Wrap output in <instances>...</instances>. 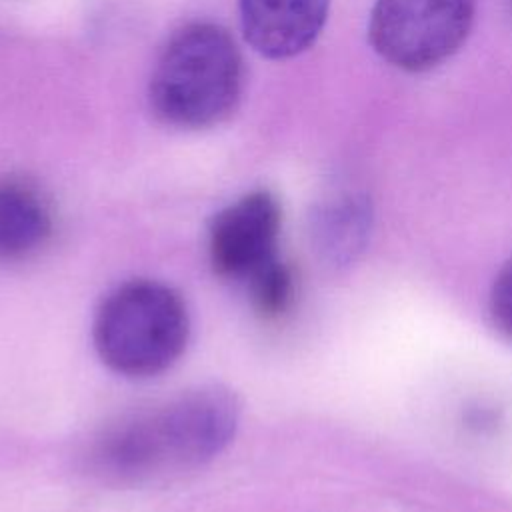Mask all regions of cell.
Masks as SVG:
<instances>
[{
  "label": "cell",
  "instance_id": "obj_1",
  "mask_svg": "<svg viewBox=\"0 0 512 512\" xmlns=\"http://www.w3.org/2000/svg\"><path fill=\"white\" fill-rule=\"evenodd\" d=\"M238 420L236 394L222 384H202L106 428L90 462L114 484L152 482L218 456L234 438Z\"/></svg>",
  "mask_w": 512,
  "mask_h": 512
},
{
  "label": "cell",
  "instance_id": "obj_2",
  "mask_svg": "<svg viewBox=\"0 0 512 512\" xmlns=\"http://www.w3.org/2000/svg\"><path fill=\"white\" fill-rule=\"evenodd\" d=\"M242 56L234 38L214 22H190L162 46L148 84L154 116L180 130L224 122L242 94Z\"/></svg>",
  "mask_w": 512,
  "mask_h": 512
},
{
  "label": "cell",
  "instance_id": "obj_3",
  "mask_svg": "<svg viewBox=\"0 0 512 512\" xmlns=\"http://www.w3.org/2000/svg\"><path fill=\"white\" fill-rule=\"evenodd\" d=\"M190 318L168 284L136 278L112 288L96 308L92 340L100 360L128 378H150L184 352Z\"/></svg>",
  "mask_w": 512,
  "mask_h": 512
},
{
  "label": "cell",
  "instance_id": "obj_4",
  "mask_svg": "<svg viewBox=\"0 0 512 512\" xmlns=\"http://www.w3.org/2000/svg\"><path fill=\"white\" fill-rule=\"evenodd\" d=\"M478 0H374L368 38L390 66L426 72L466 42Z\"/></svg>",
  "mask_w": 512,
  "mask_h": 512
},
{
  "label": "cell",
  "instance_id": "obj_5",
  "mask_svg": "<svg viewBox=\"0 0 512 512\" xmlns=\"http://www.w3.org/2000/svg\"><path fill=\"white\" fill-rule=\"evenodd\" d=\"M282 210L268 190L244 194L214 214L208 226V258L214 274L244 286L278 260Z\"/></svg>",
  "mask_w": 512,
  "mask_h": 512
},
{
  "label": "cell",
  "instance_id": "obj_6",
  "mask_svg": "<svg viewBox=\"0 0 512 512\" xmlns=\"http://www.w3.org/2000/svg\"><path fill=\"white\" fill-rule=\"evenodd\" d=\"M246 42L264 58L288 60L320 36L330 0H238Z\"/></svg>",
  "mask_w": 512,
  "mask_h": 512
},
{
  "label": "cell",
  "instance_id": "obj_7",
  "mask_svg": "<svg viewBox=\"0 0 512 512\" xmlns=\"http://www.w3.org/2000/svg\"><path fill=\"white\" fill-rule=\"evenodd\" d=\"M370 228L372 208L362 192H330L314 206L310 216L312 248L324 264L344 268L362 254Z\"/></svg>",
  "mask_w": 512,
  "mask_h": 512
},
{
  "label": "cell",
  "instance_id": "obj_8",
  "mask_svg": "<svg viewBox=\"0 0 512 512\" xmlns=\"http://www.w3.org/2000/svg\"><path fill=\"white\" fill-rule=\"evenodd\" d=\"M52 224V208L38 186L18 176L0 178V260H22L38 252Z\"/></svg>",
  "mask_w": 512,
  "mask_h": 512
},
{
  "label": "cell",
  "instance_id": "obj_9",
  "mask_svg": "<svg viewBox=\"0 0 512 512\" xmlns=\"http://www.w3.org/2000/svg\"><path fill=\"white\" fill-rule=\"evenodd\" d=\"M244 290L252 302V308L262 318H278L284 314L294 298V276L286 262L280 258L254 274Z\"/></svg>",
  "mask_w": 512,
  "mask_h": 512
},
{
  "label": "cell",
  "instance_id": "obj_10",
  "mask_svg": "<svg viewBox=\"0 0 512 512\" xmlns=\"http://www.w3.org/2000/svg\"><path fill=\"white\" fill-rule=\"evenodd\" d=\"M488 312L496 330L512 340V258L494 276L488 294Z\"/></svg>",
  "mask_w": 512,
  "mask_h": 512
},
{
  "label": "cell",
  "instance_id": "obj_11",
  "mask_svg": "<svg viewBox=\"0 0 512 512\" xmlns=\"http://www.w3.org/2000/svg\"><path fill=\"white\" fill-rule=\"evenodd\" d=\"M510 4H512V0H510Z\"/></svg>",
  "mask_w": 512,
  "mask_h": 512
}]
</instances>
